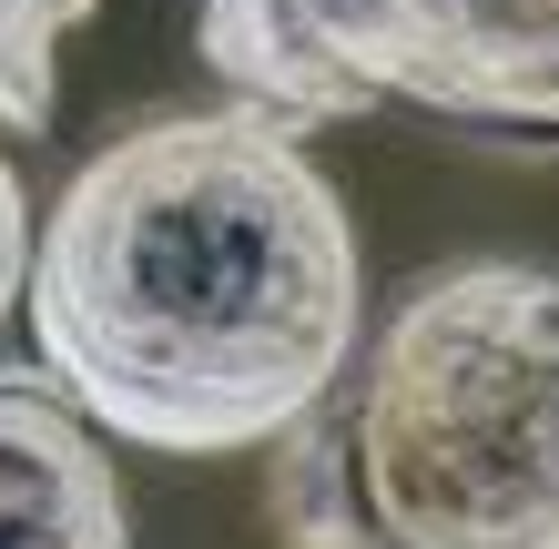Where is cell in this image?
Segmentation results:
<instances>
[{
  "label": "cell",
  "mask_w": 559,
  "mask_h": 549,
  "mask_svg": "<svg viewBox=\"0 0 559 549\" xmlns=\"http://www.w3.org/2000/svg\"><path fill=\"white\" fill-rule=\"evenodd\" d=\"M193 41L235 103L346 122L377 103L559 133V0H204Z\"/></svg>",
  "instance_id": "cell-3"
},
{
  "label": "cell",
  "mask_w": 559,
  "mask_h": 549,
  "mask_svg": "<svg viewBox=\"0 0 559 549\" xmlns=\"http://www.w3.org/2000/svg\"><path fill=\"white\" fill-rule=\"evenodd\" d=\"M103 0H0V133H51L61 112V41Z\"/></svg>",
  "instance_id": "cell-5"
},
{
  "label": "cell",
  "mask_w": 559,
  "mask_h": 549,
  "mask_svg": "<svg viewBox=\"0 0 559 549\" xmlns=\"http://www.w3.org/2000/svg\"><path fill=\"white\" fill-rule=\"evenodd\" d=\"M0 549H133L103 428L61 386L0 377Z\"/></svg>",
  "instance_id": "cell-4"
},
{
  "label": "cell",
  "mask_w": 559,
  "mask_h": 549,
  "mask_svg": "<svg viewBox=\"0 0 559 549\" xmlns=\"http://www.w3.org/2000/svg\"><path fill=\"white\" fill-rule=\"evenodd\" d=\"M31 204H21V174H11V153H0V326H11V306L31 296Z\"/></svg>",
  "instance_id": "cell-6"
},
{
  "label": "cell",
  "mask_w": 559,
  "mask_h": 549,
  "mask_svg": "<svg viewBox=\"0 0 559 549\" xmlns=\"http://www.w3.org/2000/svg\"><path fill=\"white\" fill-rule=\"evenodd\" d=\"M285 549H559V275H417L275 438Z\"/></svg>",
  "instance_id": "cell-2"
},
{
  "label": "cell",
  "mask_w": 559,
  "mask_h": 549,
  "mask_svg": "<svg viewBox=\"0 0 559 549\" xmlns=\"http://www.w3.org/2000/svg\"><path fill=\"white\" fill-rule=\"evenodd\" d=\"M41 377L153 458H245L367 346L346 193L265 103L153 112L61 183L31 244Z\"/></svg>",
  "instance_id": "cell-1"
}]
</instances>
